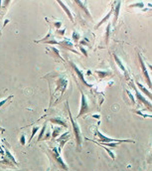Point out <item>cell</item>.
Wrapping results in <instances>:
<instances>
[{"mask_svg": "<svg viewBox=\"0 0 152 171\" xmlns=\"http://www.w3.org/2000/svg\"><path fill=\"white\" fill-rule=\"evenodd\" d=\"M67 109H68V112H69L71 124H72V126H73V130H74L76 144H77L78 150L80 151L81 148H82V144H83V135H82V131H81V127H80V125L78 124L77 120H76L74 119V117L72 115V112H71V110L69 107V102H67Z\"/></svg>", "mask_w": 152, "mask_h": 171, "instance_id": "cell-1", "label": "cell"}, {"mask_svg": "<svg viewBox=\"0 0 152 171\" xmlns=\"http://www.w3.org/2000/svg\"><path fill=\"white\" fill-rule=\"evenodd\" d=\"M95 134L98 138V141H97L98 143H108V142H119V143H123V142H127V143H134L135 141L132 139H117V138H111L108 137L106 135L103 134L98 128H97L95 130Z\"/></svg>", "mask_w": 152, "mask_h": 171, "instance_id": "cell-2", "label": "cell"}, {"mask_svg": "<svg viewBox=\"0 0 152 171\" xmlns=\"http://www.w3.org/2000/svg\"><path fill=\"white\" fill-rule=\"evenodd\" d=\"M90 105H88L87 98H86V95L83 93H81V107H80V112H78L77 119L81 117L83 114H86L87 112H90Z\"/></svg>", "mask_w": 152, "mask_h": 171, "instance_id": "cell-3", "label": "cell"}, {"mask_svg": "<svg viewBox=\"0 0 152 171\" xmlns=\"http://www.w3.org/2000/svg\"><path fill=\"white\" fill-rule=\"evenodd\" d=\"M137 56H138V61H139V64H140V67H141V71H142V74L144 78H145V81H146V84H147V87L149 89H151V79H150V76L148 74V71H147V68H146V65L144 63L142 57H141L140 53L137 52Z\"/></svg>", "mask_w": 152, "mask_h": 171, "instance_id": "cell-4", "label": "cell"}, {"mask_svg": "<svg viewBox=\"0 0 152 171\" xmlns=\"http://www.w3.org/2000/svg\"><path fill=\"white\" fill-rule=\"evenodd\" d=\"M51 154H52V156H53V158H54V160L56 161V163H57V164L59 165V166L62 168V169H64L66 171L69 170V168H68L67 164H66V163L64 162V160L62 159V157H61L60 152L58 151L57 148L53 147L52 150H51Z\"/></svg>", "mask_w": 152, "mask_h": 171, "instance_id": "cell-5", "label": "cell"}, {"mask_svg": "<svg viewBox=\"0 0 152 171\" xmlns=\"http://www.w3.org/2000/svg\"><path fill=\"white\" fill-rule=\"evenodd\" d=\"M130 85H131V87L133 88V90H134V94H135V98L137 99L138 100V102H141V104H143L144 105H145L146 107L149 110H151V107H152V105H151V102H149V100H146V98H144L142 95H141V93L139 92V90H137V88L135 87V85H133V83L131 82L130 83Z\"/></svg>", "mask_w": 152, "mask_h": 171, "instance_id": "cell-6", "label": "cell"}, {"mask_svg": "<svg viewBox=\"0 0 152 171\" xmlns=\"http://www.w3.org/2000/svg\"><path fill=\"white\" fill-rule=\"evenodd\" d=\"M49 120H50L51 122H52V124H58V125H61V126H63V127H65V128H68V124H66V122L61 117H51Z\"/></svg>", "mask_w": 152, "mask_h": 171, "instance_id": "cell-7", "label": "cell"}, {"mask_svg": "<svg viewBox=\"0 0 152 171\" xmlns=\"http://www.w3.org/2000/svg\"><path fill=\"white\" fill-rule=\"evenodd\" d=\"M70 65H71V67H72V69L74 70V71L76 72V74L78 75V77L80 78V80H81V81H82V82H83V84H85V85L88 86V83L86 82L85 78H83V72L81 71V70H78V68L77 66H76V65H75V64H74V63H73V62H70Z\"/></svg>", "mask_w": 152, "mask_h": 171, "instance_id": "cell-8", "label": "cell"}, {"mask_svg": "<svg viewBox=\"0 0 152 171\" xmlns=\"http://www.w3.org/2000/svg\"><path fill=\"white\" fill-rule=\"evenodd\" d=\"M69 136H70V133H64V134H62L61 136L59 137V139H58V142H60V147L59 149H58V151L61 152V149H62V147L64 146V144L66 142L68 141V139H69Z\"/></svg>", "mask_w": 152, "mask_h": 171, "instance_id": "cell-9", "label": "cell"}, {"mask_svg": "<svg viewBox=\"0 0 152 171\" xmlns=\"http://www.w3.org/2000/svg\"><path fill=\"white\" fill-rule=\"evenodd\" d=\"M115 18H113V26L116 25V22H117V19H118V15H119V10H120V5H121V1H117L115 2Z\"/></svg>", "mask_w": 152, "mask_h": 171, "instance_id": "cell-10", "label": "cell"}, {"mask_svg": "<svg viewBox=\"0 0 152 171\" xmlns=\"http://www.w3.org/2000/svg\"><path fill=\"white\" fill-rule=\"evenodd\" d=\"M58 4H60V6L62 7V9L64 10V11L66 12V14L68 15V17H69V18L71 19V21L72 22H74V17H73V15H72V13H71V11H70V9L68 8L67 6H66V5L63 3L62 1H60V0H58Z\"/></svg>", "mask_w": 152, "mask_h": 171, "instance_id": "cell-11", "label": "cell"}, {"mask_svg": "<svg viewBox=\"0 0 152 171\" xmlns=\"http://www.w3.org/2000/svg\"><path fill=\"white\" fill-rule=\"evenodd\" d=\"M113 58H115V63H116V65H117V66H118V68H119V69H120L121 71H122L123 73H124L125 75L127 74V73H126V69H125V67L123 66V64H122V62H121V60L119 59V57H118L117 55L113 53Z\"/></svg>", "mask_w": 152, "mask_h": 171, "instance_id": "cell-12", "label": "cell"}, {"mask_svg": "<svg viewBox=\"0 0 152 171\" xmlns=\"http://www.w3.org/2000/svg\"><path fill=\"white\" fill-rule=\"evenodd\" d=\"M112 11H113V6H112V7H111L110 11V12H108V13H107V14H106V15H105V17H103V19H101V20H100V22H98V23L97 25H95V29H97V28H98V27H100V26H101V25H103V23H105V22H106V21H107V20H108V19H110V17L111 16V13H112Z\"/></svg>", "mask_w": 152, "mask_h": 171, "instance_id": "cell-13", "label": "cell"}, {"mask_svg": "<svg viewBox=\"0 0 152 171\" xmlns=\"http://www.w3.org/2000/svg\"><path fill=\"white\" fill-rule=\"evenodd\" d=\"M136 85H137V87L139 88V89H140V90H141V92L143 93L144 95H147V97H148V99H149V100H151V93H150V90L146 89L145 87H143V86L141 85L140 83H138V82H136Z\"/></svg>", "mask_w": 152, "mask_h": 171, "instance_id": "cell-14", "label": "cell"}, {"mask_svg": "<svg viewBox=\"0 0 152 171\" xmlns=\"http://www.w3.org/2000/svg\"><path fill=\"white\" fill-rule=\"evenodd\" d=\"M3 148H4L5 156H7V157H8V159H9V160H10V161H11V162H13L15 165H17V164H18V163L16 162V160H15L14 156H13V155L11 154V153H10V151L8 150V148H7V147H5V146H3Z\"/></svg>", "mask_w": 152, "mask_h": 171, "instance_id": "cell-15", "label": "cell"}, {"mask_svg": "<svg viewBox=\"0 0 152 171\" xmlns=\"http://www.w3.org/2000/svg\"><path fill=\"white\" fill-rule=\"evenodd\" d=\"M75 3L76 4H78V6L82 8L83 11L86 12V14L88 15V16H90V12H88V10L87 8V5H86V2H83V1H78V0H76L75 1Z\"/></svg>", "mask_w": 152, "mask_h": 171, "instance_id": "cell-16", "label": "cell"}, {"mask_svg": "<svg viewBox=\"0 0 152 171\" xmlns=\"http://www.w3.org/2000/svg\"><path fill=\"white\" fill-rule=\"evenodd\" d=\"M61 130H62V128H61L60 126H57V127H54L53 126L52 128V138L53 139H55V138H57L58 136L60 135L61 133Z\"/></svg>", "mask_w": 152, "mask_h": 171, "instance_id": "cell-17", "label": "cell"}, {"mask_svg": "<svg viewBox=\"0 0 152 171\" xmlns=\"http://www.w3.org/2000/svg\"><path fill=\"white\" fill-rule=\"evenodd\" d=\"M95 143H98L97 141H93ZM100 145H103V146H107V147H111V148H116L118 145L120 144L119 142H108V143H98Z\"/></svg>", "mask_w": 152, "mask_h": 171, "instance_id": "cell-18", "label": "cell"}, {"mask_svg": "<svg viewBox=\"0 0 152 171\" xmlns=\"http://www.w3.org/2000/svg\"><path fill=\"white\" fill-rule=\"evenodd\" d=\"M46 127H47V122H44V125H43V127L41 128V130H40L39 132V136H38V140L37 141H41L43 136H44L45 132H46Z\"/></svg>", "mask_w": 152, "mask_h": 171, "instance_id": "cell-19", "label": "cell"}, {"mask_svg": "<svg viewBox=\"0 0 152 171\" xmlns=\"http://www.w3.org/2000/svg\"><path fill=\"white\" fill-rule=\"evenodd\" d=\"M110 24L107 25L106 27V31H105V44L108 43V39H110Z\"/></svg>", "mask_w": 152, "mask_h": 171, "instance_id": "cell-20", "label": "cell"}, {"mask_svg": "<svg viewBox=\"0 0 152 171\" xmlns=\"http://www.w3.org/2000/svg\"><path fill=\"white\" fill-rule=\"evenodd\" d=\"M39 128H40V127L38 126V125H37V126H34V127H33V129H32V134H31V137H30V139H29V142L33 139L34 135L36 134V133H37L38 131H39Z\"/></svg>", "mask_w": 152, "mask_h": 171, "instance_id": "cell-21", "label": "cell"}, {"mask_svg": "<svg viewBox=\"0 0 152 171\" xmlns=\"http://www.w3.org/2000/svg\"><path fill=\"white\" fill-rule=\"evenodd\" d=\"M12 98H13V95H9V97H7V98H6V99L2 100H1V102H0V107H2V105H3L5 104V102H7V100H11V99H12Z\"/></svg>", "mask_w": 152, "mask_h": 171, "instance_id": "cell-22", "label": "cell"}, {"mask_svg": "<svg viewBox=\"0 0 152 171\" xmlns=\"http://www.w3.org/2000/svg\"><path fill=\"white\" fill-rule=\"evenodd\" d=\"M20 144L21 145L26 144V138H25V134H22L21 137H20Z\"/></svg>", "mask_w": 152, "mask_h": 171, "instance_id": "cell-23", "label": "cell"}, {"mask_svg": "<svg viewBox=\"0 0 152 171\" xmlns=\"http://www.w3.org/2000/svg\"><path fill=\"white\" fill-rule=\"evenodd\" d=\"M97 74L98 75H100V78H103V77H105V76H107L110 73H101V72H98V71H97Z\"/></svg>", "mask_w": 152, "mask_h": 171, "instance_id": "cell-24", "label": "cell"}, {"mask_svg": "<svg viewBox=\"0 0 152 171\" xmlns=\"http://www.w3.org/2000/svg\"><path fill=\"white\" fill-rule=\"evenodd\" d=\"M130 7H143V3H142V2H139V3H136V4L131 5Z\"/></svg>", "mask_w": 152, "mask_h": 171, "instance_id": "cell-25", "label": "cell"}, {"mask_svg": "<svg viewBox=\"0 0 152 171\" xmlns=\"http://www.w3.org/2000/svg\"><path fill=\"white\" fill-rule=\"evenodd\" d=\"M73 38H74V40L77 41V40L78 39V35L77 33H74V34H73Z\"/></svg>", "mask_w": 152, "mask_h": 171, "instance_id": "cell-26", "label": "cell"}, {"mask_svg": "<svg viewBox=\"0 0 152 171\" xmlns=\"http://www.w3.org/2000/svg\"><path fill=\"white\" fill-rule=\"evenodd\" d=\"M0 153H1L2 155H4V151H3V149H2V146L0 145Z\"/></svg>", "mask_w": 152, "mask_h": 171, "instance_id": "cell-27", "label": "cell"}]
</instances>
